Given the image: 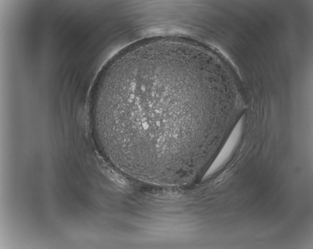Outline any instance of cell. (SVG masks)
Returning a JSON list of instances; mask_svg holds the SVG:
<instances>
[{"label": "cell", "instance_id": "6da1fadb", "mask_svg": "<svg viewBox=\"0 0 313 249\" xmlns=\"http://www.w3.org/2000/svg\"><path fill=\"white\" fill-rule=\"evenodd\" d=\"M194 55L151 45L128 50L101 76L93 128L111 163L158 184L193 179L225 124Z\"/></svg>", "mask_w": 313, "mask_h": 249}, {"label": "cell", "instance_id": "7a4b0ae2", "mask_svg": "<svg viewBox=\"0 0 313 249\" xmlns=\"http://www.w3.org/2000/svg\"><path fill=\"white\" fill-rule=\"evenodd\" d=\"M241 129L242 123L241 121H239L233 127L231 133L220 151L219 155L216 157L212 165L210 167L209 170L210 171H212L214 168H217L227 158V157H228L231 152L234 149L239 139L241 132Z\"/></svg>", "mask_w": 313, "mask_h": 249}]
</instances>
